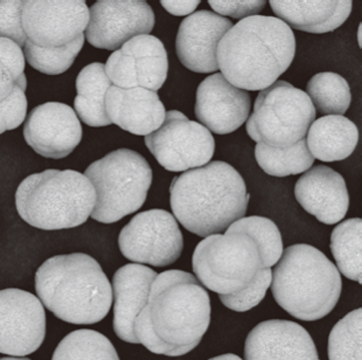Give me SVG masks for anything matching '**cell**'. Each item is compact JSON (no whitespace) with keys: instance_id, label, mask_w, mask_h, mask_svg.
Here are the masks:
<instances>
[{"instance_id":"obj_10","label":"cell","mask_w":362,"mask_h":360,"mask_svg":"<svg viewBox=\"0 0 362 360\" xmlns=\"http://www.w3.org/2000/svg\"><path fill=\"white\" fill-rule=\"evenodd\" d=\"M144 141L157 162L168 171L202 168L214 156L211 132L178 110L168 111L160 128L145 136Z\"/></svg>"},{"instance_id":"obj_28","label":"cell","mask_w":362,"mask_h":360,"mask_svg":"<svg viewBox=\"0 0 362 360\" xmlns=\"http://www.w3.org/2000/svg\"><path fill=\"white\" fill-rule=\"evenodd\" d=\"M52 360H121L107 337L81 329L68 333L54 351Z\"/></svg>"},{"instance_id":"obj_42","label":"cell","mask_w":362,"mask_h":360,"mask_svg":"<svg viewBox=\"0 0 362 360\" xmlns=\"http://www.w3.org/2000/svg\"><path fill=\"white\" fill-rule=\"evenodd\" d=\"M358 37H359V45L360 47H361V26L359 28V34H358Z\"/></svg>"},{"instance_id":"obj_20","label":"cell","mask_w":362,"mask_h":360,"mask_svg":"<svg viewBox=\"0 0 362 360\" xmlns=\"http://www.w3.org/2000/svg\"><path fill=\"white\" fill-rule=\"evenodd\" d=\"M295 195L306 212L326 225L341 221L349 211L345 179L329 166H315L304 172L296 184Z\"/></svg>"},{"instance_id":"obj_38","label":"cell","mask_w":362,"mask_h":360,"mask_svg":"<svg viewBox=\"0 0 362 360\" xmlns=\"http://www.w3.org/2000/svg\"><path fill=\"white\" fill-rule=\"evenodd\" d=\"M161 5L168 13L177 17H185V16H191L194 12L195 8L199 6L200 1L199 0H163Z\"/></svg>"},{"instance_id":"obj_29","label":"cell","mask_w":362,"mask_h":360,"mask_svg":"<svg viewBox=\"0 0 362 360\" xmlns=\"http://www.w3.org/2000/svg\"><path fill=\"white\" fill-rule=\"evenodd\" d=\"M306 95L315 109L327 116H344L352 101L351 89L345 79L329 71L315 74L308 83Z\"/></svg>"},{"instance_id":"obj_30","label":"cell","mask_w":362,"mask_h":360,"mask_svg":"<svg viewBox=\"0 0 362 360\" xmlns=\"http://www.w3.org/2000/svg\"><path fill=\"white\" fill-rule=\"evenodd\" d=\"M227 233H243L250 236L259 247L263 268H272L283 254L282 236L275 222L263 216H249L235 221Z\"/></svg>"},{"instance_id":"obj_12","label":"cell","mask_w":362,"mask_h":360,"mask_svg":"<svg viewBox=\"0 0 362 360\" xmlns=\"http://www.w3.org/2000/svg\"><path fill=\"white\" fill-rule=\"evenodd\" d=\"M155 26V13L141 0H101L89 10L88 42L96 48L117 51L138 35H148Z\"/></svg>"},{"instance_id":"obj_23","label":"cell","mask_w":362,"mask_h":360,"mask_svg":"<svg viewBox=\"0 0 362 360\" xmlns=\"http://www.w3.org/2000/svg\"><path fill=\"white\" fill-rule=\"evenodd\" d=\"M276 16L290 28L308 33H329L340 28L352 12L351 0H272Z\"/></svg>"},{"instance_id":"obj_8","label":"cell","mask_w":362,"mask_h":360,"mask_svg":"<svg viewBox=\"0 0 362 360\" xmlns=\"http://www.w3.org/2000/svg\"><path fill=\"white\" fill-rule=\"evenodd\" d=\"M192 268L199 282L218 295L247 289L264 269L257 243L243 233L227 232L199 243Z\"/></svg>"},{"instance_id":"obj_22","label":"cell","mask_w":362,"mask_h":360,"mask_svg":"<svg viewBox=\"0 0 362 360\" xmlns=\"http://www.w3.org/2000/svg\"><path fill=\"white\" fill-rule=\"evenodd\" d=\"M105 111L111 123L138 136L155 132L166 116L157 93L141 87L121 89L111 86L105 96Z\"/></svg>"},{"instance_id":"obj_27","label":"cell","mask_w":362,"mask_h":360,"mask_svg":"<svg viewBox=\"0 0 362 360\" xmlns=\"http://www.w3.org/2000/svg\"><path fill=\"white\" fill-rule=\"evenodd\" d=\"M361 219L345 220L333 229L331 250L337 262V269L347 279L362 282Z\"/></svg>"},{"instance_id":"obj_39","label":"cell","mask_w":362,"mask_h":360,"mask_svg":"<svg viewBox=\"0 0 362 360\" xmlns=\"http://www.w3.org/2000/svg\"><path fill=\"white\" fill-rule=\"evenodd\" d=\"M16 82L5 64L0 62V102L5 101L14 91Z\"/></svg>"},{"instance_id":"obj_19","label":"cell","mask_w":362,"mask_h":360,"mask_svg":"<svg viewBox=\"0 0 362 360\" xmlns=\"http://www.w3.org/2000/svg\"><path fill=\"white\" fill-rule=\"evenodd\" d=\"M245 360H319L310 333L291 320H270L256 325L245 339Z\"/></svg>"},{"instance_id":"obj_16","label":"cell","mask_w":362,"mask_h":360,"mask_svg":"<svg viewBox=\"0 0 362 360\" xmlns=\"http://www.w3.org/2000/svg\"><path fill=\"white\" fill-rule=\"evenodd\" d=\"M27 144L46 158L71 155L82 139V127L69 105L47 102L30 111L24 127Z\"/></svg>"},{"instance_id":"obj_3","label":"cell","mask_w":362,"mask_h":360,"mask_svg":"<svg viewBox=\"0 0 362 360\" xmlns=\"http://www.w3.org/2000/svg\"><path fill=\"white\" fill-rule=\"evenodd\" d=\"M170 193L175 220L202 238L222 234L245 218L250 199L241 175L218 161L175 177Z\"/></svg>"},{"instance_id":"obj_31","label":"cell","mask_w":362,"mask_h":360,"mask_svg":"<svg viewBox=\"0 0 362 360\" xmlns=\"http://www.w3.org/2000/svg\"><path fill=\"white\" fill-rule=\"evenodd\" d=\"M362 310H353L333 327L329 336V360L361 359Z\"/></svg>"},{"instance_id":"obj_33","label":"cell","mask_w":362,"mask_h":360,"mask_svg":"<svg viewBox=\"0 0 362 360\" xmlns=\"http://www.w3.org/2000/svg\"><path fill=\"white\" fill-rule=\"evenodd\" d=\"M272 279V268H264L261 270L259 279L247 289L230 295H218V298L226 308L236 313H245L261 303L267 290L270 288Z\"/></svg>"},{"instance_id":"obj_36","label":"cell","mask_w":362,"mask_h":360,"mask_svg":"<svg viewBox=\"0 0 362 360\" xmlns=\"http://www.w3.org/2000/svg\"><path fill=\"white\" fill-rule=\"evenodd\" d=\"M0 62L5 64L13 76L16 86L26 91L24 52L14 41L0 37Z\"/></svg>"},{"instance_id":"obj_37","label":"cell","mask_w":362,"mask_h":360,"mask_svg":"<svg viewBox=\"0 0 362 360\" xmlns=\"http://www.w3.org/2000/svg\"><path fill=\"white\" fill-rule=\"evenodd\" d=\"M208 4L216 14L228 16L234 19H245V18L259 16L264 8L267 1L264 0H245V1H225V0H209Z\"/></svg>"},{"instance_id":"obj_40","label":"cell","mask_w":362,"mask_h":360,"mask_svg":"<svg viewBox=\"0 0 362 360\" xmlns=\"http://www.w3.org/2000/svg\"><path fill=\"white\" fill-rule=\"evenodd\" d=\"M208 360H243L241 358L236 356V354H222V356H218V357L211 358Z\"/></svg>"},{"instance_id":"obj_11","label":"cell","mask_w":362,"mask_h":360,"mask_svg":"<svg viewBox=\"0 0 362 360\" xmlns=\"http://www.w3.org/2000/svg\"><path fill=\"white\" fill-rule=\"evenodd\" d=\"M118 245L122 254L132 262L166 267L180 257L184 238L171 213L150 209L138 213L124 226Z\"/></svg>"},{"instance_id":"obj_1","label":"cell","mask_w":362,"mask_h":360,"mask_svg":"<svg viewBox=\"0 0 362 360\" xmlns=\"http://www.w3.org/2000/svg\"><path fill=\"white\" fill-rule=\"evenodd\" d=\"M209 295L197 277L166 270L152 282L134 333L150 352L180 357L194 350L211 323Z\"/></svg>"},{"instance_id":"obj_2","label":"cell","mask_w":362,"mask_h":360,"mask_svg":"<svg viewBox=\"0 0 362 360\" xmlns=\"http://www.w3.org/2000/svg\"><path fill=\"white\" fill-rule=\"evenodd\" d=\"M295 54V34L284 21L255 16L233 25L220 41L216 57L229 83L257 91L275 83Z\"/></svg>"},{"instance_id":"obj_26","label":"cell","mask_w":362,"mask_h":360,"mask_svg":"<svg viewBox=\"0 0 362 360\" xmlns=\"http://www.w3.org/2000/svg\"><path fill=\"white\" fill-rule=\"evenodd\" d=\"M255 158L259 168L274 177L304 173L315 163L308 149L306 137L286 148H272L259 141L256 144Z\"/></svg>"},{"instance_id":"obj_17","label":"cell","mask_w":362,"mask_h":360,"mask_svg":"<svg viewBox=\"0 0 362 360\" xmlns=\"http://www.w3.org/2000/svg\"><path fill=\"white\" fill-rule=\"evenodd\" d=\"M252 101L248 91L229 83L221 73L199 84L195 116L209 132L227 135L238 130L249 117Z\"/></svg>"},{"instance_id":"obj_18","label":"cell","mask_w":362,"mask_h":360,"mask_svg":"<svg viewBox=\"0 0 362 360\" xmlns=\"http://www.w3.org/2000/svg\"><path fill=\"white\" fill-rule=\"evenodd\" d=\"M232 28V21L211 11H199L185 18L175 41L181 64L195 73L218 71V46Z\"/></svg>"},{"instance_id":"obj_9","label":"cell","mask_w":362,"mask_h":360,"mask_svg":"<svg viewBox=\"0 0 362 360\" xmlns=\"http://www.w3.org/2000/svg\"><path fill=\"white\" fill-rule=\"evenodd\" d=\"M315 121V109L305 91L276 81L259 93L245 129L256 143L286 148L305 139Z\"/></svg>"},{"instance_id":"obj_13","label":"cell","mask_w":362,"mask_h":360,"mask_svg":"<svg viewBox=\"0 0 362 360\" xmlns=\"http://www.w3.org/2000/svg\"><path fill=\"white\" fill-rule=\"evenodd\" d=\"M46 337V313L41 301L21 289L0 290V354L25 357Z\"/></svg>"},{"instance_id":"obj_34","label":"cell","mask_w":362,"mask_h":360,"mask_svg":"<svg viewBox=\"0 0 362 360\" xmlns=\"http://www.w3.org/2000/svg\"><path fill=\"white\" fill-rule=\"evenodd\" d=\"M23 6L21 0H0V37L14 41L24 47L27 37L23 28Z\"/></svg>"},{"instance_id":"obj_21","label":"cell","mask_w":362,"mask_h":360,"mask_svg":"<svg viewBox=\"0 0 362 360\" xmlns=\"http://www.w3.org/2000/svg\"><path fill=\"white\" fill-rule=\"evenodd\" d=\"M158 274L148 267L131 263L121 267L112 277L114 331L127 343L139 344L134 322L146 306L152 282Z\"/></svg>"},{"instance_id":"obj_35","label":"cell","mask_w":362,"mask_h":360,"mask_svg":"<svg viewBox=\"0 0 362 360\" xmlns=\"http://www.w3.org/2000/svg\"><path fill=\"white\" fill-rule=\"evenodd\" d=\"M26 112V95L23 89L16 86L12 94L5 101L0 102V135L21 127Z\"/></svg>"},{"instance_id":"obj_24","label":"cell","mask_w":362,"mask_h":360,"mask_svg":"<svg viewBox=\"0 0 362 360\" xmlns=\"http://www.w3.org/2000/svg\"><path fill=\"white\" fill-rule=\"evenodd\" d=\"M359 141L356 125L349 118L329 115L312 123L306 134V144L315 159L338 162L352 155Z\"/></svg>"},{"instance_id":"obj_6","label":"cell","mask_w":362,"mask_h":360,"mask_svg":"<svg viewBox=\"0 0 362 360\" xmlns=\"http://www.w3.org/2000/svg\"><path fill=\"white\" fill-rule=\"evenodd\" d=\"M96 202L90 180L73 170L28 175L16 193L19 216L44 231L74 228L87 221Z\"/></svg>"},{"instance_id":"obj_4","label":"cell","mask_w":362,"mask_h":360,"mask_svg":"<svg viewBox=\"0 0 362 360\" xmlns=\"http://www.w3.org/2000/svg\"><path fill=\"white\" fill-rule=\"evenodd\" d=\"M42 306L66 323L96 324L112 306V288L100 263L82 252L53 256L35 274Z\"/></svg>"},{"instance_id":"obj_7","label":"cell","mask_w":362,"mask_h":360,"mask_svg":"<svg viewBox=\"0 0 362 360\" xmlns=\"http://www.w3.org/2000/svg\"><path fill=\"white\" fill-rule=\"evenodd\" d=\"M84 175L96 192L91 218L114 223L144 205L152 184V168L138 152L118 149L88 166Z\"/></svg>"},{"instance_id":"obj_32","label":"cell","mask_w":362,"mask_h":360,"mask_svg":"<svg viewBox=\"0 0 362 360\" xmlns=\"http://www.w3.org/2000/svg\"><path fill=\"white\" fill-rule=\"evenodd\" d=\"M83 34L67 46L52 50L37 47L30 40H27L24 46V57H26L27 62L40 73L47 75L62 74L74 64L75 59L83 47Z\"/></svg>"},{"instance_id":"obj_15","label":"cell","mask_w":362,"mask_h":360,"mask_svg":"<svg viewBox=\"0 0 362 360\" xmlns=\"http://www.w3.org/2000/svg\"><path fill=\"white\" fill-rule=\"evenodd\" d=\"M27 40L37 47H64L83 34L89 23L86 1L27 0L23 6Z\"/></svg>"},{"instance_id":"obj_14","label":"cell","mask_w":362,"mask_h":360,"mask_svg":"<svg viewBox=\"0 0 362 360\" xmlns=\"http://www.w3.org/2000/svg\"><path fill=\"white\" fill-rule=\"evenodd\" d=\"M168 52L153 35H138L107 59L105 74L121 89L145 88L159 91L168 79Z\"/></svg>"},{"instance_id":"obj_25","label":"cell","mask_w":362,"mask_h":360,"mask_svg":"<svg viewBox=\"0 0 362 360\" xmlns=\"http://www.w3.org/2000/svg\"><path fill=\"white\" fill-rule=\"evenodd\" d=\"M111 86L105 74V64L95 62L80 71L76 79L78 96L74 107L81 121L93 128L112 124L105 111V96Z\"/></svg>"},{"instance_id":"obj_41","label":"cell","mask_w":362,"mask_h":360,"mask_svg":"<svg viewBox=\"0 0 362 360\" xmlns=\"http://www.w3.org/2000/svg\"><path fill=\"white\" fill-rule=\"evenodd\" d=\"M0 360H30L28 358L5 357L0 358Z\"/></svg>"},{"instance_id":"obj_5","label":"cell","mask_w":362,"mask_h":360,"mask_svg":"<svg viewBox=\"0 0 362 360\" xmlns=\"http://www.w3.org/2000/svg\"><path fill=\"white\" fill-rule=\"evenodd\" d=\"M275 266L270 284L272 295L291 316L313 322L336 308L342 279L324 252L310 245H293L283 250Z\"/></svg>"}]
</instances>
